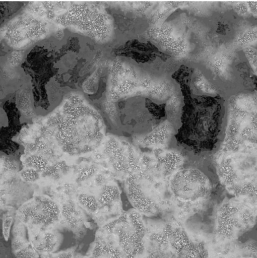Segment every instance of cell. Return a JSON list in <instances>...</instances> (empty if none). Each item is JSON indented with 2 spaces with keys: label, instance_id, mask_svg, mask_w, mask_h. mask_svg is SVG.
Instances as JSON below:
<instances>
[{
  "label": "cell",
  "instance_id": "1",
  "mask_svg": "<svg viewBox=\"0 0 257 258\" xmlns=\"http://www.w3.org/2000/svg\"><path fill=\"white\" fill-rule=\"evenodd\" d=\"M183 97L181 125L175 137L181 145L196 153L212 151L223 138L225 130L224 98L195 95Z\"/></svg>",
  "mask_w": 257,
  "mask_h": 258
},
{
  "label": "cell",
  "instance_id": "2",
  "mask_svg": "<svg viewBox=\"0 0 257 258\" xmlns=\"http://www.w3.org/2000/svg\"><path fill=\"white\" fill-rule=\"evenodd\" d=\"M103 127L94 117L66 118L58 126L57 140L65 151L70 154L87 153L100 143Z\"/></svg>",
  "mask_w": 257,
  "mask_h": 258
},
{
  "label": "cell",
  "instance_id": "3",
  "mask_svg": "<svg viewBox=\"0 0 257 258\" xmlns=\"http://www.w3.org/2000/svg\"><path fill=\"white\" fill-rule=\"evenodd\" d=\"M170 188L177 199L194 202L209 194L211 184L202 171L196 168H187L173 173L170 180Z\"/></svg>",
  "mask_w": 257,
  "mask_h": 258
},
{
  "label": "cell",
  "instance_id": "4",
  "mask_svg": "<svg viewBox=\"0 0 257 258\" xmlns=\"http://www.w3.org/2000/svg\"><path fill=\"white\" fill-rule=\"evenodd\" d=\"M60 211L49 198L39 196L24 204L19 210L18 219L32 231L46 230L58 220Z\"/></svg>",
  "mask_w": 257,
  "mask_h": 258
},
{
  "label": "cell",
  "instance_id": "5",
  "mask_svg": "<svg viewBox=\"0 0 257 258\" xmlns=\"http://www.w3.org/2000/svg\"><path fill=\"white\" fill-rule=\"evenodd\" d=\"M110 54L133 64H144L157 58L165 62L171 56L160 51L151 42L142 41L136 38L122 40L112 48Z\"/></svg>",
  "mask_w": 257,
  "mask_h": 258
},
{
  "label": "cell",
  "instance_id": "6",
  "mask_svg": "<svg viewBox=\"0 0 257 258\" xmlns=\"http://www.w3.org/2000/svg\"><path fill=\"white\" fill-rule=\"evenodd\" d=\"M116 229L119 248L123 252L134 257L143 253L145 228L139 212H130Z\"/></svg>",
  "mask_w": 257,
  "mask_h": 258
},
{
  "label": "cell",
  "instance_id": "7",
  "mask_svg": "<svg viewBox=\"0 0 257 258\" xmlns=\"http://www.w3.org/2000/svg\"><path fill=\"white\" fill-rule=\"evenodd\" d=\"M251 219L248 210L238 206L236 203L227 202L219 209L217 215L218 229L220 234L230 237L237 234L242 225Z\"/></svg>",
  "mask_w": 257,
  "mask_h": 258
},
{
  "label": "cell",
  "instance_id": "8",
  "mask_svg": "<svg viewBox=\"0 0 257 258\" xmlns=\"http://www.w3.org/2000/svg\"><path fill=\"white\" fill-rule=\"evenodd\" d=\"M168 239L176 258H208L205 245L191 240L181 228L170 230Z\"/></svg>",
  "mask_w": 257,
  "mask_h": 258
},
{
  "label": "cell",
  "instance_id": "9",
  "mask_svg": "<svg viewBox=\"0 0 257 258\" xmlns=\"http://www.w3.org/2000/svg\"><path fill=\"white\" fill-rule=\"evenodd\" d=\"M61 242L60 234L51 230L32 231L31 243L38 253L48 254L53 253L58 247Z\"/></svg>",
  "mask_w": 257,
  "mask_h": 258
},
{
  "label": "cell",
  "instance_id": "10",
  "mask_svg": "<svg viewBox=\"0 0 257 258\" xmlns=\"http://www.w3.org/2000/svg\"><path fill=\"white\" fill-rule=\"evenodd\" d=\"M174 129L170 122H164L147 135L145 138L147 144L154 145H164L171 138Z\"/></svg>",
  "mask_w": 257,
  "mask_h": 258
},
{
  "label": "cell",
  "instance_id": "11",
  "mask_svg": "<svg viewBox=\"0 0 257 258\" xmlns=\"http://www.w3.org/2000/svg\"><path fill=\"white\" fill-rule=\"evenodd\" d=\"M66 225L75 232H80L84 226V218L80 211L72 206L63 208L61 212Z\"/></svg>",
  "mask_w": 257,
  "mask_h": 258
},
{
  "label": "cell",
  "instance_id": "12",
  "mask_svg": "<svg viewBox=\"0 0 257 258\" xmlns=\"http://www.w3.org/2000/svg\"><path fill=\"white\" fill-rule=\"evenodd\" d=\"M236 67L245 88L252 91L256 90V77L248 64L246 62H242L239 63Z\"/></svg>",
  "mask_w": 257,
  "mask_h": 258
},
{
  "label": "cell",
  "instance_id": "13",
  "mask_svg": "<svg viewBox=\"0 0 257 258\" xmlns=\"http://www.w3.org/2000/svg\"><path fill=\"white\" fill-rule=\"evenodd\" d=\"M17 169V166L12 158L0 153V183L8 173Z\"/></svg>",
  "mask_w": 257,
  "mask_h": 258
},
{
  "label": "cell",
  "instance_id": "14",
  "mask_svg": "<svg viewBox=\"0 0 257 258\" xmlns=\"http://www.w3.org/2000/svg\"><path fill=\"white\" fill-rule=\"evenodd\" d=\"M25 163L27 168H33L38 172L45 169L47 166L45 160L41 156L36 155L27 157Z\"/></svg>",
  "mask_w": 257,
  "mask_h": 258
},
{
  "label": "cell",
  "instance_id": "15",
  "mask_svg": "<svg viewBox=\"0 0 257 258\" xmlns=\"http://www.w3.org/2000/svg\"><path fill=\"white\" fill-rule=\"evenodd\" d=\"M17 258H38L39 253L35 250L31 242L21 249L14 252Z\"/></svg>",
  "mask_w": 257,
  "mask_h": 258
},
{
  "label": "cell",
  "instance_id": "16",
  "mask_svg": "<svg viewBox=\"0 0 257 258\" xmlns=\"http://www.w3.org/2000/svg\"><path fill=\"white\" fill-rule=\"evenodd\" d=\"M20 175L21 178L27 182H35L40 177L39 172L31 168H27L22 170Z\"/></svg>",
  "mask_w": 257,
  "mask_h": 258
},
{
  "label": "cell",
  "instance_id": "17",
  "mask_svg": "<svg viewBox=\"0 0 257 258\" xmlns=\"http://www.w3.org/2000/svg\"><path fill=\"white\" fill-rule=\"evenodd\" d=\"M12 223L13 218L11 216L5 217L3 221L2 233L6 241H8L10 238Z\"/></svg>",
  "mask_w": 257,
  "mask_h": 258
},
{
  "label": "cell",
  "instance_id": "18",
  "mask_svg": "<svg viewBox=\"0 0 257 258\" xmlns=\"http://www.w3.org/2000/svg\"><path fill=\"white\" fill-rule=\"evenodd\" d=\"M109 253V258H136L126 254L119 248H114Z\"/></svg>",
  "mask_w": 257,
  "mask_h": 258
},
{
  "label": "cell",
  "instance_id": "19",
  "mask_svg": "<svg viewBox=\"0 0 257 258\" xmlns=\"http://www.w3.org/2000/svg\"><path fill=\"white\" fill-rule=\"evenodd\" d=\"M42 258H73V254L71 251H63L46 254Z\"/></svg>",
  "mask_w": 257,
  "mask_h": 258
},
{
  "label": "cell",
  "instance_id": "20",
  "mask_svg": "<svg viewBox=\"0 0 257 258\" xmlns=\"http://www.w3.org/2000/svg\"><path fill=\"white\" fill-rule=\"evenodd\" d=\"M226 26H228V25H224L223 24H221L219 22L218 24V27L217 28V33L221 34H223V33H225L227 29Z\"/></svg>",
  "mask_w": 257,
  "mask_h": 258
}]
</instances>
